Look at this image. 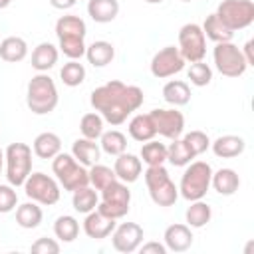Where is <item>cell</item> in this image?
I'll return each mask as SVG.
<instances>
[{
    "instance_id": "obj_1",
    "label": "cell",
    "mask_w": 254,
    "mask_h": 254,
    "mask_svg": "<svg viewBox=\"0 0 254 254\" xmlns=\"http://www.w3.org/2000/svg\"><path fill=\"white\" fill-rule=\"evenodd\" d=\"M143 89L137 85H127L119 79L107 81L91 91V107L107 121L109 125L117 127L127 121V117L143 105Z\"/></svg>"
},
{
    "instance_id": "obj_50",
    "label": "cell",
    "mask_w": 254,
    "mask_h": 254,
    "mask_svg": "<svg viewBox=\"0 0 254 254\" xmlns=\"http://www.w3.org/2000/svg\"><path fill=\"white\" fill-rule=\"evenodd\" d=\"M181 2H192V0H181Z\"/></svg>"
},
{
    "instance_id": "obj_41",
    "label": "cell",
    "mask_w": 254,
    "mask_h": 254,
    "mask_svg": "<svg viewBox=\"0 0 254 254\" xmlns=\"http://www.w3.org/2000/svg\"><path fill=\"white\" fill-rule=\"evenodd\" d=\"M183 141L187 143V147L192 151V155H194V157L202 155V153L210 147V139H208V135H206L204 131H198V129L189 131V133L183 137Z\"/></svg>"
},
{
    "instance_id": "obj_45",
    "label": "cell",
    "mask_w": 254,
    "mask_h": 254,
    "mask_svg": "<svg viewBox=\"0 0 254 254\" xmlns=\"http://www.w3.org/2000/svg\"><path fill=\"white\" fill-rule=\"evenodd\" d=\"M252 48H254V42H252V40H248V42L244 44V48H240V50H242V56H244V60H246L248 65H254V54H252Z\"/></svg>"
},
{
    "instance_id": "obj_20",
    "label": "cell",
    "mask_w": 254,
    "mask_h": 254,
    "mask_svg": "<svg viewBox=\"0 0 254 254\" xmlns=\"http://www.w3.org/2000/svg\"><path fill=\"white\" fill-rule=\"evenodd\" d=\"M71 155L75 157L77 163H81L83 167H91L95 163H99L101 159V147L99 143H95L93 139H75L71 145Z\"/></svg>"
},
{
    "instance_id": "obj_38",
    "label": "cell",
    "mask_w": 254,
    "mask_h": 254,
    "mask_svg": "<svg viewBox=\"0 0 254 254\" xmlns=\"http://www.w3.org/2000/svg\"><path fill=\"white\" fill-rule=\"evenodd\" d=\"M60 77H62L64 85L77 87L85 81V67H83V64H79V60H69L60 69Z\"/></svg>"
},
{
    "instance_id": "obj_49",
    "label": "cell",
    "mask_w": 254,
    "mask_h": 254,
    "mask_svg": "<svg viewBox=\"0 0 254 254\" xmlns=\"http://www.w3.org/2000/svg\"><path fill=\"white\" fill-rule=\"evenodd\" d=\"M147 4H161V2H165V0H145Z\"/></svg>"
},
{
    "instance_id": "obj_8",
    "label": "cell",
    "mask_w": 254,
    "mask_h": 254,
    "mask_svg": "<svg viewBox=\"0 0 254 254\" xmlns=\"http://www.w3.org/2000/svg\"><path fill=\"white\" fill-rule=\"evenodd\" d=\"M129 204H131V190H129L127 183H121L117 179L115 183H111L109 187H105L101 190V200L97 204V210L103 212L105 216L119 220V218L127 216Z\"/></svg>"
},
{
    "instance_id": "obj_23",
    "label": "cell",
    "mask_w": 254,
    "mask_h": 254,
    "mask_svg": "<svg viewBox=\"0 0 254 254\" xmlns=\"http://www.w3.org/2000/svg\"><path fill=\"white\" fill-rule=\"evenodd\" d=\"M210 187L222 194V196H230L238 190L240 187V177L234 169H218L216 173L212 171V179H210Z\"/></svg>"
},
{
    "instance_id": "obj_36",
    "label": "cell",
    "mask_w": 254,
    "mask_h": 254,
    "mask_svg": "<svg viewBox=\"0 0 254 254\" xmlns=\"http://www.w3.org/2000/svg\"><path fill=\"white\" fill-rule=\"evenodd\" d=\"M194 159L192 151L187 147V143L179 137V139H173L171 145L167 147V161L173 165V167H187L190 161Z\"/></svg>"
},
{
    "instance_id": "obj_21",
    "label": "cell",
    "mask_w": 254,
    "mask_h": 254,
    "mask_svg": "<svg viewBox=\"0 0 254 254\" xmlns=\"http://www.w3.org/2000/svg\"><path fill=\"white\" fill-rule=\"evenodd\" d=\"M58 58H60V50L50 42H42L32 52V67L36 71L46 73L48 69H52L58 64Z\"/></svg>"
},
{
    "instance_id": "obj_30",
    "label": "cell",
    "mask_w": 254,
    "mask_h": 254,
    "mask_svg": "<svg viewBox=\"0 0 254 254\" xmlns=\"http://www.w3.org/2000/svg\"><path fill=\"white\" fill-rule=\"evenodd\" d=\"M42 218H44V212L38 206V202H34V200L16 206V224L26 230L38 228L42 224Z\"/></svg>"
},
{
    "instance_id": "obj_17",
    "label": "cell",
    "mask_w": 254,
    "mask_h": 254,
    "mask_svg": "<svg viewBox=\"0 0 254 254\" xmlns=\"http://www.w3.org/2000/svg\"><path fill=\"white\" fill-rule=\"evenodd\" d=\"M113 171H115V177L121 181V183H135L141 173H143V161L137 157V155H131V153H121L117 155L115 159V165H113Z\"/></svg>"
},
{
    "instance_id": "obj_43",
    "label": "cell",
    "mask_w": 254,
    "mask_h": 254,
    "mask_svg": "<svg viewBox=\"0 0 254 254\" xmlns=\"http://www.w3.org/2000/svg\"><path fill=\"white\" fill-rule=\"evenodd\" d=\"M30 250H32L34 254H58V252H60V244H58L54 238L42 236V238H38V240L30 246Z\"/></svg>"
},
{
    "instance_id": "obj_7",
    "label": "cell",
    "mask_w": 254,
    "mask_h": 254,
    "mask_svg": "<svg viewBox=\"0 0 254 254\" xmlns=\"http://www.w3.org/2000/svg\"><path fill=\"white\" fill-rule=\"evenodd\" d=\"M6 179L12 187H22L32 173V147L26 143H10L4 151Z\"/></svg>"
},
{
    "instance_id": "obj_2",
    "label": "cell",
    "mask_w": 254,
    "mask_h": 254,
    "mask_svg": "<svg viewBox=\"0 0 254 254\" xmlns=\"http://www.w3.org/2000/svg\"><path fill=\"white\" fill-rule=\"evenodd\" d=\"M85 22L75 14H65L56 22V36L60 42V52L69 60H81L85 56Z\"/></svg>"
},
{
    "instance_id": "obj_11",
    "label": "cell",
    "mask_w": 254,
    "mask_h": 254,
    "mask_svg": "<svg viewBox=\"0 0 254 254\" xmlns=\"http://www.w3.org/2000/svg\"><path fill=\"white\" fill-rule=\"evenodd\" d=\"M214 14L232 32L244 30L254 22V2L252 0H222Z\"/></svg>"
},
{
    "instance_id": "obj_26",
    "label": "cell",
    "mask_w": 254,
    "mask_h": 254,
    "mask_svg": "<svg viewBox=\"0 0 254 254\" xmlns=\"http://www.w3.org/2000/svg\"><path fill=\"white\" fill-rule=\"evenodd\" d=\"M28 56V44L20 36H8L0 42V58L8 64H18L26 60Z\"/></svg>"
},
{
    "instance_id": "obj_48",
    "label": "cell",
    "mask_w": 254,
    "mask_h": 254,
    "mask_svg": "<svg viewBox=\"0 0 254 254\" xmlns=\"http://www.w3.org/2000/svg\"><path fill=\"white\" fill-rule=\"evenodd\" d=\"M2 171H4V151L0 149V175H2Z\"/></svg>"
},
{
    "instance_id": "obj_34",
    "label": "cell",
    "mask_w": 254,
    "mask_h": 254,
    "mask_svg": "<svg viewBox=\"0 0 254 254\" xmlns=\"http://www.w3.org/2000/svg\"><path fill=\"white\" fill-rule=\"evenodd\" d=\"M54 234L62 242H73L79 234V222L71 214H62L54 222Z\"/></svg>"
},
{
    "instance_id": "obj_31",
    "label": "cell",
    "mask_w": 254,
    "mask_h": 254,
    "mask_svg": "<svg viewBox=\"0 0 254 254\" xmlns=\"http://www.w3.org/2000/svg\"><path fill=\"white\" fill-rule=\"evenodd\" d=\"M212 218V208L200 198V200H190V206L185 212V220L190 228H202L210 222Z\"/></svg>"
},
{
    "instance_id": "obj_15",
    "label": "cell",
    "mask_w": 254,
    "mask_h": 254,
    "mask_svg": "<svg viewBox=\"0 0 254 254\" xmlns=\"http://www.w3.org/2000/svg\"><path fill=\"white\" fill-rule=\"evenodd\" d=\"M111 236V244L117 252L121 254H131L135 250H139V246L143 244V228L137 222H121L119 226L113 228Z\"/></svg>"
},
{
    "instance_id": "obj_39",
    "label": "cell",
    "mask_w": 254,
    "mask_h": 254,
    "mask_svg": "<svg viewBox=\"0 0 254 254\" xmlns=\"http://www.w3.org/2000/svg\"><path fill=\"white\" fill-rule=\"evenodd\" d=\"M103 117L97 113V111H91V113H85L83 117H81V121H79V131H81V135L85 137V139H93V141H97L99 137H101V133L105 131L103 129Z\"/></svg>"
},
{
    "instance_id": "obj_18",
    "label": "cell",
    "mask_w": 254,
    "mask_h": 254,
    "mask_svg": "<svg viewBox=\"0 0 254 254\" xmlns=\"http://www.w3.org/2000/svg\"><path fill=\"white\" fill-rule=\"evenodd\" d=\"M163 240H165V246L167 250L171 252H185L192 246V232H190V226L189 224H171L165 228V234H163Z\"/></svg>"
},
{
    "instance_id": "obj_44",
    "label": "cell",
    "mask_w": 254,
    "mask_h": 254,
    "mask_svg": "<svg viewBox=\"0 0 254 254\" xmlns=\"http://www.w3.org/2000/svg\"><path fill=\"white\" fill-rule=\"evenodd\" d=\"M141 254H167V246L161 244V242H147V244H141L139 246Z\"/></svg>"
},
{
    "instance_id": "obj_24",
    "label": "cell",
    "mask_w": 254,
    "mask_h": 254,
    "mask_svg": "<svg viewBox=\"0 0 254 254\" xmlns=\"http://www.w3.org/2000/svg\"><path fill=\"white\" fill-rule=\"evenodd\" d=\"M87 14L97 24L113 22L119 14V2L117 0H89L87 2Z\"/></svg>"
},
{
    "instance_id": "obj_47",
    "label": "cell",
    "mask_w": 254,
    "mask_h": 254,
    "mask_svg": "<svg viewBox=\"0 0 254 254\" xmlns=\"http://www.w3.org/2000/svg\"><path fill=\"white\" fill-rule=\"evenodd\" d=\"M12 4V0H0V10H4V8H8Z\"/></svg>"
},
{
    "instance_id": "obj_9",
    "label": "cell",
    "mask_w": 254,
    "mask_h": 254,
    "mask_svg": "<svg viewBox=\"0 0 254 254\" xmlns=\"http://www.w3.org/2000/svg\"><path fill=\"white\" fill-rule=\"evenodd\" d=\"M22 187H24V192L30 200L44 204V206L56 204L60 200V194H62L60 183L46 173H30Z\"/></svg>"
},
{
    "instance_id": "obj_46",
    "label": "cell",
    "mask_w": 254,
    "mask_h": 254,
    "mask_svg": "<svg viewBox=\"0 0 254 254\" xmlns=\"http://www.w3.org/2000/svg\"><path fill=\"white\" fill-rule=\"evenodd\" d=\"M50 4L58 10H69L75 4V0H50Z\"/></svg>"
},
{
    "instance_id": "obj_28",
    "label": "cell",
    "mask_w": 254,
    "mask_h": 254,
    "mask_svg": "<svg viewBox=\"0 0 254 254\" xmlns=\"http://www.w3.org/2000/svg\"><path fill=\"white\" fill-rule=\"evenodd\" d=\"M131 139L139 141V143H145V141H151L155 139L157 131H155V125H153V119L149 113H137L131 121H129V127H127Z\"/></svg>"
},
{
    "instance_id": "obj_27",
    "label": "cell",
    "mask_w": 254,
    "mask_h": 254,
    "mask_svg": "<svg viewBox=\"0 0 254 254\" xmlns=\"http://www.w3.org/2000/svg\"><path fill=\"white\" fill-rule=\"evenodd\" d=\"M163 99L173 107L187 105L190 101V85L183 79H171L163 85Z\"/></svg>"
},
{
    "instance_id": "obj_37",
    "label": "cell",
    "mask_w": 254,
    "mask_h": 254,
    "mask_svg": "<svg viewBox=\"0 0 254 254\" xmlns=\"http://www.w3.org/2000/svg\"><path fill=\"white\" fill-rule=\"evenodd\" d=\"M87 173H89V185H91L95 190H103L105 187H109L111 183L117 181L115 171H113L111 167H105V165H99V163L91 165V167L87 169Z\"/></svg>"
},
{
    "instance_id": "obj_29",
    "label": "cell",
    "mask_w": 254,
    "mask_h": 254,
    "mask_svg": "<svg viewBox=\"0 0 254 254\" xmlns=\"http://www.w3.org/2000/svg\"><path fill=\"white\" fill-rule=\"evenodd\" d=\"M202 32H204V38H208V40H212V42H216V44H220V42H232V36H234V32L216 16V14H208L206 18H204V22H202Z\"/></svg>"
},
{
    "instance_id": "obj_33",
    "label": "cell",
    "mask_w": 254,
    "mask_h": 254,
    "mask_svg": "<svg viewBox=\"0 0 254 254\" xmlns=\"http://www.w3.org/2000/svg\"><path fill=\"white\" fill-rule=\"evenodd\" d=\"M99 147L103 153L111 155V157H117L121 153H125L127 149V137L117 131V129H111V131H103L101 137H99Z\"/></svg>"
},
{
    "instance_id": "obj_10",
    "label": "cell",
    "mask_w": 254,
    "mask_h": 254,
    "mask_svg": "<svg viewBox=\"0 0 254 254\" xmlns=\"http://www.w3.org/2000/svg\"><path fill=\"white\" fill-rule=\"evenodd\" d=\"M212 60L216 69L224 77H240L244 75L248 64L242 56V50L232 42H220L212 50Z\"/></svg>"
},
{
    "instance_id": "obj_42",
    "label": "cell",
    "mask_w": 254,
    "mask_h": 254,
    "mask_svg": "<svg viewBox=\"0 0 254 254\" xmlns=\"http://www.w3.org/2000/svg\"><path fill=\"white\" fill-rule=\"evenodd\" d=\"M18 206V192L16 187L8 185H0V214H8Z\"/></svg>"
},
{
    "instance_id": "obj_3",
    "label": "cell",
    "mask_w": 254,
    "mask_h": 254,
    "mask_svg": "<svg viewBox=\"0 0 254 254\" xmlns=\"http://www.w3.org/2000/svg\"><path fill=\"white\" fill-rule=\"evenodd\" d=\"M60 95H58V87L56 81L44 73L38 71L30 81H28V89H26V105L34 115H48L58 107Z\"/></svg>"
},
{
    "instance_id": "obj_4",
    "label": "cell",
    "mask_w": 254,
    "mask_h": 254,
    "mask_svg": "<svg viewBox=\"0 0 254 254\" xmlns=\"http://www.w3.org/2000/svg\"><path fill=\"white\" fill-rule=\"evenodd\" d=\"M212 179V167L206 161H190L181 177L179 183V194L185 200H200L210 189Z\"/></svg>"
},
{
    "instance_id": "obj_22",
    "label": "cell",
    "mask_w": 254,
    "mask_h": 254,
    "mask_svg": "<svg viewBox=\"0 0 254 254\" xmlns=\"http://www.w3.org/2000/svg\"><path fill=\"white\" fill-rule=\"evenodd\" d=\"M85 58L93 67H105L115 58V48L107 40H95L85 48Z\"/></svg>"
},
{
    "instance_id": "obj_12",
    "label": "cell",
    "mask_w": 254,
    "mask_h": 254,
    "mask_svg": "<svg viewBox=\"0 0 254 254\" xmlns=\"http://www.w3.org/2000/svg\"><path fill=\"white\" fill-rule=\"evenodd\" d=\"M179 52L185 62H200L206 56V38L198 24H185L179 30Z\"/></svg>"
},
{
    "instance_id": "obj_5",
    "label": "cell",
    "mask_w": 254,
    "mask_h": 254,
    "mask_svg": "<svg viewBox=\"0 0 254 254\" xmlns=\"http://www.w3.org/2000/svg\"><path fill=\"white\" fill-rule=\"evenodd\" d=\"M52 171L60 183V187H64V190H77L79 187H87L89 185V173L87 169L75 161V157L71 153H58L52 161Z\"/></svg>"
},
{
    "instance_id": "obj_16",
    "label": "cell",
    "mask_w": 254,
    "mask_h": 254,
    "mask_svg": "<svg viewBox=\"0 0 254 254\" xmlns=\"http://www.w3.org/2000/svg\"><path fill=\"white\" fill-rule=\"evenodd\" d=\"M115 226H117V220L111 218V216H105L97 208L91 210V212H87L85 214V220H83V232L87 234V238H93V240L107 238L113 232Z\"/></svg>"
},
{
    "instance_id": "obj_6",
    "label": "cell",
    "mask_w": 254,
    "mask_h": 254,
    "mask_svg": "<svg viewBox=\"0 0 254 254\" xmlns=\"http://www.w3.org/2000/svg\"><path fill=\"white\" fill-rule=\"evenodd\" d=\"M143 177H145V185H147L149 196L157 206H173L177 202L179 187L171 181L169 171L165 169V165L147 167Z\"/></svg>"
},
{
    "instance_id": "obj_25",
    "label": "cell",
    "mask_w": 254,
    "mask_h": 254,
    "mask_svg": "<svg viewBox=\"0 0 254 254\" xmlns=\"http://www.w3.org/2000/svg\"><path fill=\"white\" fill-rule=\"evenodd\" d=\"M32 151L40 159H54L62 151V139H60V135H56L52 131H44L34 139Z\"/></svg>"
},
{
    "instance_id": "obj_14",
    "label": "cell",
    "mask_w": 254,
    "mask_h": 254,
    "mask_svg": "<svg viewBox=\"0 0 254 254\" xmlns=\"http://www.w3.org/2000/svg\"><path fill=\"white\" fill-rule=\"evenodd\" d=\"M157 135H163L167 139H179L185 131V115L181 111L173 109H153L149 111Z\"/></svg>"
},
{
    "instance_id": "obj_40",
    "label": "cell",
    "mask_w": 254,
    "mask_h": 254,
    "mask_svg": "<svg viewBox=\"0 0 254 254\" xmlns=\"http://www.w3.org/2000/svg\"><path fill=\"white\" fill-rule=\"evenodd\" d=\"M189 79L192 85L196 87H204L212 81V67L208 64H204L202 60L200 62H192L190 67H189Z\"/></svg>"
},
{
    "instance_id": "obj_19",
    "label": "cell",
    "mask_w": 254,
    "mask_h": 254,
    "mask_svg": "<svg viewBox=\"0 0 254 254\" xmlns=\"http://www.w3.org/2000/svg\"><path fill=\"white\" fill-rule=\"evenodd\" d=\"M210 149L218 159H234L244 153L246 141L238 135H220L210 143Z\"/></svg>"
},
{
    "instance_id": "obj_32",
    "label": "cell",
    "mask_w": 254,
    "mask_h": 254,
    "mask_svg": "<svg viewBox=\"0 0 254 254\" xmlns=\"http://www.w3.org/2000/svg\"><path fill=\"white\" fill-rule=\"evenodd\" d=\"M71 204L77 212L81 214H87L91 210L97 208L99 204V196H97V190L91 189L89 185L87 187H79L77 190H73V196H71Z\"/></svg>"
},
{
    "instance_id": "obj_13",
    "label": "cell",
    "mask_w": 254,
    "mask_h": 254,
    "mask_svg": "<svg viewBox=\"0 0 254 254\" xmlns=\"http://www.w3.org/2000/svg\"><path fill=\"white\" fill-rule=\"evenodd\" d=\"M185 64H187V62H185V58L181 56L179 48H175V46H165V48H161V50L153 56V60H151V73H153L155 77H159V79H167V77H171V75L183 71Z\"/></svg>"
},
{
    "instance_id": "obj_35",
    "label": "cell",
    "mask_w": 254,
    "mask_h": 254,
    "mask_svg": "<svg viewBox=\"0 0 254 254\" xmlns=\"http://www.w3.org/2000/svg\"><path fill=\"white\" fill-rule=\"evenodd\" d=\"M139 159L147 165V167H157V165H165L167 161V147L155 139L145 141L139 153Z\"/></svg>"
}]
</instances>
